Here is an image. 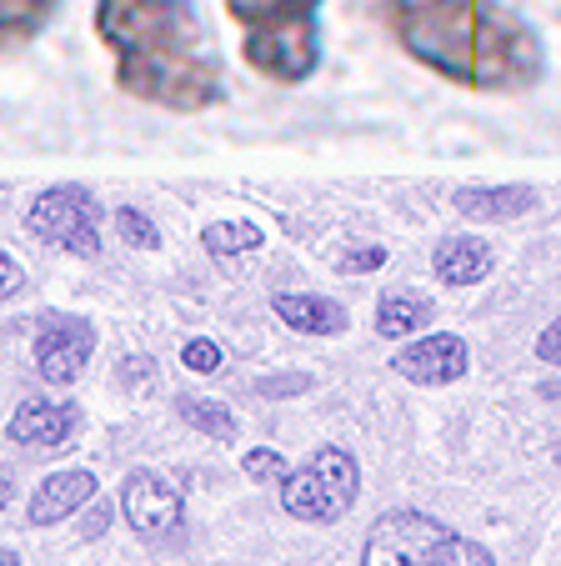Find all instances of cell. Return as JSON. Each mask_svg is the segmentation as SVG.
Listing matches in <instances>:
<instances>
[{"label": "cell", "mask_w": 561, "mask_h": 566, "mask_svg": "<svg viewBox=\"0 0 561 566\" xmlns=\"http://www.w3.org/2000/svg\"><path fill=\"white\" fill-rule=\"evenodd\" d=\"M371 21L432 75L461 91H531L547 81L537 25L501 0H366Z\"/></svg>", "instance_id": "obj_1"}, {"label": "cell", "mask_w": 561, "mask_h": 566, "mask_svg": "<svg viewBox=\"0 0 561 566\" xmlns=\"http://www.w3.org/2000/svg\"><path fill=\"white\" fill-rule=\"evenodd\" d=\"M96 35L126 96L176 116H201L226 101V75L196 0H96Z\"/></svg>", "instance_id": "obj_2"}, {"label": "cell", "mask_w": 561, "mask_h": 566, "mask_svg": "<svg viewBox=\"0 0 561 566\" xmlns=\"http://www.w3.org/2000/svg\"><path fill=\"white\" fill-rule=\"evenodd\" d=\"M321 6L326 0H226L246 65L276 86L311 81L321 71Z\"/></svg>", "instance_id": "obj_3"}, {"label": "cell", "mask_w": 561, "mask_h": 566, "mask_svg": "<svg viewBox=\"0 0 561 566\" xmlns=\"http://www.w3.org/2000/svg\"><path fill=\"white\" fill-rule=\"evenodd\" d=\"M361 566H497L471 536L451 532L426 512H386L366 536Z\"/></svg>", "instance_id": "obj_4"}, {"label": "cell", "mask_w": 561, "mask_h": 566, "mask_svg": "<svg viewBox=\"0 0 561 566\" xmlns=\"http://www.w3.org/2000/svg\"><path fill=\"white\" fill-rule=\"evenodd\" d=\"M361 492V467L346 447H321L316 457H307L287 481H281V512L291 522L331 526L356 506Z\"/></svg>", "instance_id": "obj_5"}, {"label": "cell", "mask_w": 561, "mask_h": 566, "mask_svg": "<svg viewBox=\"0 0 561 566\" xmlns=\"http://www.w3.org/2000/svg\"><path fill=\"white\" fill-rule=\"evenodd\" d=\"M101 201L85 186H51L41 191L31 206H25V231L45 247L65 251V256H81V261H96L101 256Z\"/></svg>", "instance_id": "obj_6"}, {"label": "cell", "mask_w": 561, "mask_h": 566, "mask_svg": "<svg viewBox=\"0 0 561 566\" xmlns=\"http://www.w3.org/2000/svg\"><path fill=\"white\" fill-rule=\"evenodd\" d=\"M91 352H96V326L85 316H71V311L41 316V326H35V336H31L35 371H41V381H51V386L81 381Z\"/></svg>", "instance_id": "obj_7"}, {"label": "cell", "mask_w": 561, "mask_h": 566, "mask_svg": "<svg viewBox=\"0 0 561 566\" xmlns=\"http://www.w3.org/2000/svg\"><path fill=\"white\" fill-rule=\"evenodd\" d=\"M121 512H126L131 532L146 536V542H166L180 532L186 522V496H180L176 481H166L160 471L136 467L121 481Z\"/></svg>", "instance_id": "obj_8"}, {"label": "cell", "mask_w": 561, "mask_h": 566, "mask_svg": "<svg viewBox=\"0 0 561 566\" xmlns=\"http://www.w3.org/2000/svg\"><path fill=\"white\" fill-rule=\"evenodd\" d=\"M471 366V346L451 332H432V336H416L406 352L392 356V371L406 376L416 386H451L466 376Z\"/></svg>", "instance_id": "obj_9"}, {"label": "cell", "mask_w": 561, "mask_h": 566, "mask_svg": "<svg viewBox=\"0 0 561 566\" xmlns=\"http://www.w3.org/2000/svg\"><path fill=\"white\" fill-rule=\"evenodd\" d=\"M101 492L96 471L85 467H71V471H51V476L35 486L31 506H25V522L31 526H51V522H65L71 512H81V506H91Z\"/></svg>", "instance_id": "obj_10"}, {"label": "cell", "mask_w": 561, "mask_h": 566, "mask_svg": "<svg viewBox=\"0 0 561 566\" xmlns=\"http://www.w3.org/2000/svg\"><path fill=\"white\" fill-rule=\"evenodd\" d=\"M75 431H81V407L71 401H21L11 417V441L21 447H71Z\"/></svg>", "instance_id": "obj_11"}, {"label": "cell", "mask_w": 561, "mask_h": 566, "mask_svg": "<svg viewBox=\"0 0 561 566\" xmlns=\"http://www.w3.org/2000/svg\"><path fill=\"white\" fill-rule=\"evenodd\" d=\"M271 311L301 336H341L346 332V306L331 296H311V291H276Z\"/></svg>", "instance_id": "obj_12"}, {"label": "cell", "mask_w": 561, "mask_h": 566, "mask_svg": "<svg viewBox=\"0 0 561 566\" xmlns=\"http://www.w3.org/2000/svg\"><path fill=\"white\" fill-rule=\"evenodd\" d=\"M491 266H497V256H491L481 235H446L432 251V271L446 286H477V281L491 276Z\"/></svg>", "instance_id": "obj_13"}, {"label": "cell", "mask_w": 561, "mask_h": 566, "mask_svg": "<svg viewBox=\"0 0 561 566\" xmlns=\"http://www.w3.org/2000/svg\"><path fill=\"white\" fill-rule=\"evenodd\" d=\"M451 206L466 221H517L537 206V191L531 186H461Z\"/></svg>", "instance_id": "obj_14"}, {"label": "cell", "mask_w": 561, "mask_h": 566, "mask_svg": "<svg viewBox=\"0 0 561 566\" xmlns=\"http://www.w3.org/2000/svg\"><path fill=\"white\" fill-rule=\"evenodd\" d=\"M432 321H436V306L422 291H386V296L376 301V336H386V342L426 332Z\"/></svg>", "instance_id": "obj_15"}, {"label": "cell", "mask_w": 561, "mask_h": 566, "mask_svg": "<svg viewBox=\"0 0 561 566\" xmlns=\"http://www.w3.org/2000/svg\"><path fill=\"white\" fill-rule=\"evenodd\" d=\"M61 0H0V41L6 45H25L41 35V25L55 15Z\"/></svg>", "instance_id": "obj_16"}, {"label": "cell", "mask_w": 561, "mask_h": 566, "mask_svg": "<svg viewBox=\"0 0 561 566\" xmlns=\"http://www.w3.org/2000/svg\"><path fill=\"white\" fill-rule=\"evenodd\" d=\"M176 411H180V421H186V427L201 431V437H211V441H236V431H241L226 401H206V396H176Z\"/></svg>", "instance_id": "obj_17"}, {"label": "cell", "mask_w": 561, "mask_h": 566, "mask_svg": "<svg viewBox=\"0 0 561 566\" xmlns=\"http://www.w3.org/2000/svg\"><path fill=\"white\" fill-rule=\"evenodd\" d=\"M201 241H206L211 256H246V251L261 247L266 235H261V226L256 221H211L201 231Z\"/></svg>", "instance_id": "obj_18"}, {"label": "cell", "mask_w": 561, "mask_h": 566, "mask_svg": "<svg viewBox=\"0 0 561 566\" xmlns=\"http://www.w3.org/2000/svg\"><path fill=\"white\" fill-rule=\"evenodd\" d=\"M116 231H121V241H131V247H141V251H156L160 247L156 221H150L146 211H136V206H121V211H116Z\"/></svg>", "instance_id": "obj_19"}, {"label": "cell", "mask_w": 561, "mask_h": 566, "mask_svg": "<svg viewBox=\"0 0 561 566\" xmlns=\"http://www.w3.org/2000/svg\"><path fill=\"white\" fill-rule=\"evenodd\" d=\"M241 471L251 481H287L291 476V461L281 457V451H271V447H251L241 457Z\"/></svg>", "instance_id": "obj_20"}, {"label": "cell", "mask_w": 561, "mask_h": 566, "mask_svg": "<svg viewBox=\"0 0 561 566\" xmlns=\"http://www.w3.org/2000/svg\"><path fill=\"white\" fill-rule=\"evenodd\" d=\"M180 361H186V371H196V376H216L226 366V356H221V346H216V342L196 336V342L180 346Z\"/></svg>", "instance_id": "obj_21"}, {"label": "cell", "mask_w": 561, "mask_h": 566, "mask_svg": "<svg viewBox=\"0 0 561 566\" xmlns=\"http://www.w3.org/2000/svg\"><path fill=\"white\" fill-rule=\"evenodd\" d=\"M311 376L307 371H281V376H261V381H256V396H261V401H281V396H301V391H311Z\"/></svg>", "instance_id": "obj_22"}, {"label": "cell", "mask_w": 561, "mask_h": 566, "mask_svg": "<svg viewBox=\"0 0 561 566\" xmlns=\"http://www.w3.org/2000/svg\"><path fill=\"white\" fill-rule=\"evenodd\" d=\"M386 266V247H356L341 256V271L346 276H361V271H382Z\"/></svg>", "instance_id": "obj_23"}, {"label": "cell", "mask_w": 561, "mask_h": 566, "mask_svg": "<svg viewBox=\"0 0 561 566\" xmlns=\"http://www.w3.org/2000/svg\"><path fill=\"white\" fill-rule=\"evenodd\" d=\"M537 361H547V366H561V316L551 321L547 332L537 336Z\"/></svg>", "instance_id": "obj_24"}, {"label": "cell", "mask_w": 561, "mask_h": 566, "mask_svg": "<svg viewBox=\"0 0 561 566\" xmlns=\"http://www.w3.org/2000/svg\"><path fill=\"white\" fill-rule=\"evenodd\" d=\"M21 286H25V271H21V261H11V251H6V256H0V296L11 301Z\"/></svg>", "instance_id": "obj_25"}, {"label": "cell", "mask_w": 561, "mask_h": 566, "mask_svg": "<svg viewBox=\"0 0 561 566\" xmlns=\"http://www.w3.org/2000/svg\"><path fill=\"white\" fill-rule=\"evenodd\" d=\"M106 526H111V506L91 502V512H85V522H81V536L85 542H91V536H106Z\"/></svg>", "instance_id": "obj_26"}, {"label": "cell", "mask_w": 561, "mask_h": 566, "mask_svg": "<svg viewBox=\"0 0 561 566\" xmlns=\"http://www.w3.org/2000/svg\"><path fill=\"white\" fill-rule=\"evenodd\" d=\"M0 566H21V556H15L11 546H6V552H0Z\"/></svg>", "instance_id": "obj_27"}]
</instances>
